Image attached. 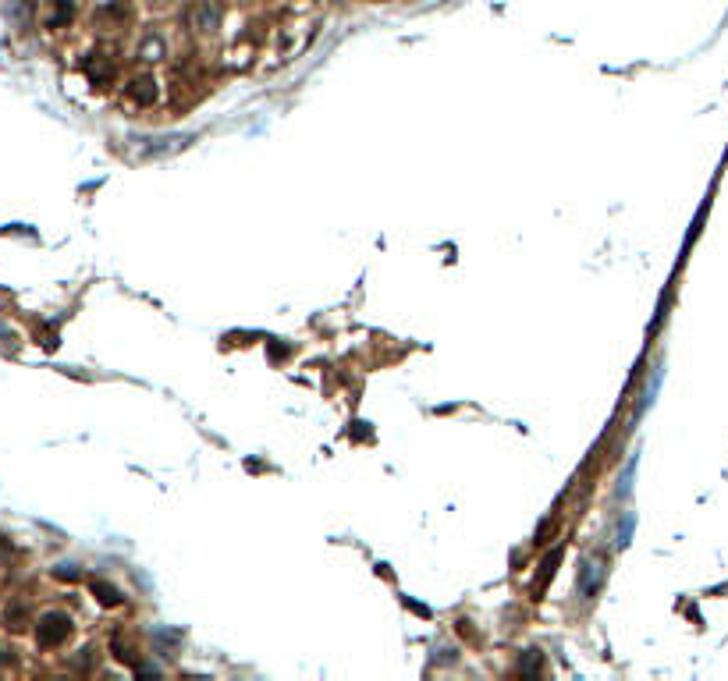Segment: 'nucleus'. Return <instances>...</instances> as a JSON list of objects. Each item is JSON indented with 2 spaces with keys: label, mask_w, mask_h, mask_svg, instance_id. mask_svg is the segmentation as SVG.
Masks as SVG:
<instances>
[{
  "label": "nucleus",
  "mask_w": 728,
  "mask_h": 681,
  "mask_svg": "<svg viewBox=\"0 0 728 681\" xmlns=\"http://www.w3.org/2000/svg\"><path fill=\"white\" fill-rule=\"evenodd\" d=\"M68 632H71V621H68L65 614H46L43 621H40L36 639H40V646H57V642L68 639Z\"/></svg>",
  "instance_id": "1"
},
{
  "label": "nucleus",
  "mask_w": 728,
  "mask_h": 681,
  "mask_svg": "<svg viewBox=\"0 0 728 681\" xmlns=\"http://www.w3.org/2000/svg\"><path fill=\"white\" fill-rule=\"evenodd\" d=\"M93 589L100 593V600H103V603H117V593H114V589H107V585H100V582H96Z\"/></svg>",
  "instance_id": "2"
}]
</instances>
